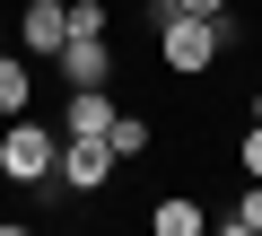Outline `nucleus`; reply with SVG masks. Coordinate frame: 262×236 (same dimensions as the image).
I'll return each instance as SVG.
<instances>
[{
  "mask_svg": "<svg viewBox=\"0 0 262 236\" xmlns=\"http://www.w3.org/2000/svg\"><path fill=\"white\" fill-rule=\"evenodd\" d=\"M53 166H61V140H53L44 123H27V114H18V123L0 132V175L35 192V184H53Z\"/></svg>",
  "mask_w": 262,
  "mask_h": 236,
  "instance_id": "1",
  "label": "nucleus"
},
{
  "mask_svg": "<svg viewBox=\"0 0 262 236\" xmlns=\"http://www.w3.org/2000/svg\"><path fill=\"white\" fill-rule=\"evenodd\" d=\"M219 53H227L219 18H175V27H158V61H166V70H184V79H192V70H210Z\"/></svg>",
  "mask_w": 262,
  "mask_h": 236,
  "instance_id": "2",
  "label": "nucleus"
},
{
  "mask_svg": "<svg viewBox=\"0 0 262 236\" xmlns=\"http://www.w3.org/2000/svg\"><path fill=\"white\" fill-rule=\"evenodd\" d=\"M122 158H114V140H61V166H53V184L61 192H105V175H114Z\"/></svg>",
  "mask_w": 262,
  "mask_h": 236,
  "instance_id": "3",
  "label": "nucleus"
},
{
  "mask_svg": "<svg viewBox=\"0 0 262 236\" xmlns=\"http://www.w3.org/2000/svg\"><path fill=\"white\" fill-rule=\"evenodd\" d=\"M114 114H122L114 88H70V96H61V140H105Z\"/></svg>",
  "mask_w": 262,
  "mask_h": 236,
  "instance_id": "4",
  "label": "nucleus"
},
{
  "mask_svg": "<svg viewBox=\"0 0 262 236\" xmlns=\"http://www.w3.org/2000/svg\"><path fill=\"white\" fill-rule=\"evenodd\" d=\"M18 44H27L35 61H53V53L70 44V0H27V18H18Z\"/></svg>",
  "mask_w": 262,
  "mask_h": 236,
  "instance_id": "5",
  "label": "nucleus"
},
{
  "mask_svg": "<svg viewBox=\"0 0 262 236\" xmlns=\"http://www.w3.org/2000/svg\"><path fill=\"white\" fill-rule=\"evenodd\" d=\"M53 61H61L70 88H114V44H105V35H70Z\"/></svg>",
  "mask_w": 262,
  "mask_h": 236,
  "instance_id": "6",
  "label": "nucleus"
},
{
  "mask_svg": "<svg viewBox=\"0 0 262 236\" xmlns=\"http://www.w3.org/2000/svg\"><path fill=\"white\" fill-rule=\"evenodd\" d=\"M149 236H210V219H201V201H184V192H166V201L149 210Z\"/></svg>",
  "mask_w": 262,
  "mask_h": 236,
  "instance_id": "7",
  "label": "nucleus"
},
{
  "mask_svg": "<svg viewBox=\"0 0 262 236\" xmlns=\"http://www.w3.org/2000/svg\"><path fill=\"white\" fill-rule=\"evenodd\" d=\"M27 105H35V70H27L18 53H0V114H9V123H18Z\"/></svg>",
  "mask_w": 262,
  "mask_h": 236,
  "instance_id": "8",
  "label": "nucleus"
},
{
  "mask_svg": "<svg viewBox=\"0 0 262 236\" xmlns=\"http://www.w3.org/2000/svg\"><path fill=\"white\" fill-rule=\"evenodd\" d=\"M105 140H114V158H140V149H149V123H140V114H114Z\"/></svg>",
  "mask_w": 262,
  "mask_h": 236,
  "instance_id": "9",
  "label": "nucleus"
},
{
  "mask_svg": "<svg viewBox=\"0 0 262 236\" xmlns=\"http://www.w3.org/2000/svg\"><path fill=\"white\" fill-rule=\"evenodd\" d=\"M70 35H105V0H70Z\"/></svg>",
  "mask_w": 262,
  "mask_h": 236,
  "instance_id": "10",
  "label": "nucleus"
},
{
  "mask_svg": "<svg viewBox=\"0 0 262 236\" xmlns=\"http://www.w3.org/2000/svg\"><path fill=\"white\" fill-rule=\"evenodd\" d=\"M236 166H245V184H262V123L245 132V158H236Z\"/></svg>",
  "mask_w": 262,
  "mask_h": 236,
  "instance_id": "11",
  "label": "nucleus"
},
{
  "mask_svg": "<svg viewBox=\"0 0 262 236\" xmlns=\"http://www.w3.org/2000/svg\"><path fill=\"white\" fill-rule=\"evenodd\" d=\"M236 219H245V227L262 236V184H245V201H236Z\"/></svg>",
  "mask_w": 262,
  "mask_h": 236,
  "instance_id": "12",
  "label": "nucleus"
},
{
  "mask_svg": "<svg viewBox=\"0 0 262 236\" xmlns=\"http://www.w3.org/2000/svg\"><path fill=\"white\" fill-rule=\"evenodd\" d=\"M175 18H227V0H175Z\"/></svg>",
  "mask_w": 262,
  "mask_h": 236,
  "instance_id": "13",
  "label": "nucleus"
},
{
  "mask_svg": "<svg viewBox=\"0 0 262 236\" xmlns=\"http://www.w3.org/2000/svg\"><path fill=\"white\" fill-rule=\"evenodd\" d=\"M0 236H35V227H18V219H0Z\"/></svg>",
  "mask_w": 262,
  "mask_h": 236,
  "instance_id": "14",
  "label": "nucleus"
},
{
  "mask_svg": "<svg viewBox=\"0 0 262 236\" xmlns=\"http://www.w3.org/2000/svg\"><path fill=\"white\" fill-rule=\"evenodd\" d=\"M219 236H253V227H245V219H227V227H219Z\"/></svg>",
  "mask_w": 262,
  "mask_h": 236,
  "instance_id": "15",
  "label": "nucleus"
},
{
  "mask_svg": "<svg viewBox=\"0 0 262 236\" xmlns=\"http://www.w3.org/2000/svg\"><path fill=\"white\" fill-rule=\"evenodd\" d=\"M9 35H18V27H0V53H9Z\"/></svg>",
  "mask_w": 262,
  "mask_h": 236,
  "instance_id": "16",
  "label": "nucleus"
},
{
  "mask_svg": "<svg viewBox=\"0 0 262 236\" xmlns=\"http://www.w3.org/2000/svg\"><path fill=\"white\" fill-rule=\"evenodd\" d=\"M253 123H262V88H253Z\"/></svg>",
  "mask_w": 262,
  "mask_h": 236,
  "instance_id": "17",
  "label": "nucleus"
}]
</instances>
